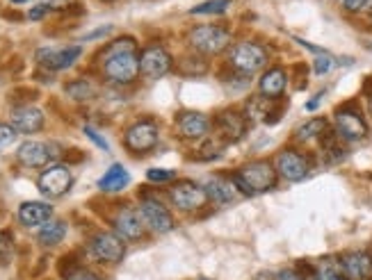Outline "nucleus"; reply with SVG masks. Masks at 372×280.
Here are the masks:
<instances>
[{
    "instance_id": "nucleus-1",
    "label": "nucleus",
    "mask_w": 372,
    "mask_h": 280,
    "mask_svg": "<svg viewBox=\"0 0 372 280\" xmlns=\"http://www.w3.org/2000/svg\"><path fill=\"white\" fill-rule=\"evenodd\" d=\"M276 166L267 160H254L242 166L240 171H236L233 182L236 187L247 196H256V194H265L276 187Z\"/></svg>"
},
{
    "instance_id": "nucleus-2",
    "label": "nucleus",
    "mask_w": 372,
    "mask_h": 280,
    "mask_svg": "<svg viewBox=\"0 0 372 280\" xmlns=\"http://www.w3.org/2000/svg\"><path fill=\"white\" fill-rule=\"evenodd\" d=\"M229 64L233 71H238L240 75L247 78L256 71H261V68L267 64V50L261 46V43H254V41L236 43L229 52Z\"/></svg>"
},
{
    "instance_id": "nucleus-3",
    "label": "nucleus",
    "mask_w": 372,
    "mask_h": 280,
    "mask_svg": "<svg viewBox=\"0 0 372 280\" xmlns=\"http://www.w3.org/2000/svg\"><path fill=\"white\" fill-rule=\"evenodd\" d=\"M189 46L201 55H220L231 46V32L222 25H199L189 30Z\"/></svg>"
},
{
    "instance_id": "nucleus-4",
    "label": "nucleus",
    "mask_w": 372,
    "mask_h": 280,
    "mask_svg": "<svg viewBox=\"0 0 372 280\" xmlns=\"http://www.w3.org/2000/svg\"><path fill=\"white\" fill-rule=\"evenodd\" d=\"M158 126L153 124L151 119H142L137 121V124H133L131 128L126 130L124 135V144L131 153L135 155H144L155 148V144H158Z\"/></svg>"
},
{
    "instance_id": "nucleus-5",
    "label": "nucleus",
    "mask_w": 372,
    "mask_h": 280,
    "mask_svg": "<svg viewBox=\"0 0 372 280\" xmlns=\"http://www.w3.org/2000/svg\"><path fill=\"white\" fill-rule=\"evenodd\" d=\"M103 75L115 84H131L140 75V57L135 52L110 57L108 62H103Z\"/></svg>"
},
{
    "instance_id": "nucleus-6",
    "label": "nucleus",
    "mask_w": 372,
    "mask_h": 280,
    "mask_svg": "<svg viewBox=\"0 0 372 280\" xmlns=\"http://www.w3.org/2000/svg\"><path fill=\"white\" fill-rule=\"evenodd\" d=\"M37 185H39V191L44 196L59 198V196H64L69 189H71L73 176H71V171H69L66 164H53V166H48L44 173H41Z\"/></svg>"
},
{
    "instance_id": "nucleus-7",
    "label": "nucleus",
    "mask_w": 372,
    "mask_h": 280,
    "mask_svg": "<svg viewBox=\"0 0 372 280\" xmlns=\"http://www.w3.org/2000/svg\"><path fill=\"white\" fill-rule=\"evenodd\" d=\"M169 198L178 209H183V212H192V209H199V207L206 205L208 194H206V187L196 185V182L180 180V182H176V185H171Z\"/></svg>"
},
{
    "instance_id": "nucleus-8",
    "label": "nucleus",
    "mask_w": 372,
    "mask_h": 280,
    "mask_svg": "<svg viewBox=\"0 0 372 280\" xmlns=\"http://www.w3.org/2000/svg\"><path fill=\"white\" fill-rule=\"evenodd\" d=\"M334 121H336V133H338L343 142H361V139L368 137L366 119L354 108H341L336 112Z\"/></svg>"
},
{
    "instance_id": "nucleus-9",
    "label": "nucleus",
    "mask_w": 372,
    "mask_h": 280,
    "mask_svg": "<svg viewBox=\"0 0 372 280\" xmlns=\"http://www.w3.org/2000/svg\"><path fill=\"white\" fill-rule=\"evenodd\" d=\"M90 251L96 260L108 262V265H117V262H121L126 256V244L124 240L112 233H99L92 237Z\"/></svg>"
},
{
    "instance_id": "nucleus-10",
    "label": "nucleus",
    "mask_w": 372,
    "mask_h": 280,
    "mask_svg": "<svg viewBox=\"0 0 372 280\" xmlns=\"http://www.w3.org/2000/svg\"><path fill=\"white\" fill-rule=\"evenodd\" d=\"M140 214L146 228H151L153 233L164 235L174 228V216L162 203H158L155 198H144L140 203Z\"/></svg>"
},
{
    "instance_id": "nucleus-11",
    "label": "nucleus",
    "mask_w": 372,
    "mask_h": 280,
    "mask_svg": "<svg viewBox=\"0 0 372 280\" xmlns=\"http://www.w3.org/2000/svg\"><path fill=\"white\" fill-rule=\"evenodd\" d=\"M171 71V55L162 46H149L140 55V73L146 80H158Z\"/></svg>"
},
{
    "instance_id": "nucleus-12",
    "label": "nucleus",
    "mask_w": 372,
    "mask_h": 280,
    "mask_svg": "<svg viewBox=\"0 0 372 280\" xmlns=\"http://www.w3.org/2000/svg\"><path fill=\"white\" fill-rule=\"evenodd\" d=\"M276 173H279L281 178H285L288 182H299L304 180L308 176L310 166H308V160L301 153L297 151H281L279 155H276Z\"/></svg>"
},
{
    "instance_id": "nucleus-13",
    "label": "nucleus",
    "mask_w": 372,
    "mask_h": 280,
    "mask_svg": "<svg viewBox=\"0 0 372 280\" xmlns=\"http://www.w3.org/2000/svg\"><path fill=\"white\" fill-rule=\"evenodd\" d=\"M83 55L80 46H66V48H39L37 50V62L48 68V71H64V68L73 66L78 57Z\"/></svg>"
},
{
    "instance_id": "nucleus-14",
    "label": "nucleus",
    "mask_w": 372,
    "mask_h": 280,
    "mask_svg": "<svg viewBox=\"0 0 372 280\" xmlns=\"http://www.w3.org/2000/svg\"><path fill=\"white\" fill-rule=\"evenodd\" d=\"M343 274L350 280H370L372 278V256L366 251H348L338 258Z\"/></svg>"
},
{
    "instance_id": "nucleus-15",
    "label": "nucleus",
    "mask_w": 372,
    "mask_h": 280,
    "mask_svg": "<svg viewBox=\"0 0 372 280\" xmlns=\"http://www.w3.org/2000/svg\"><path fill=\"white\" fill-rule=\"evenodd\" d=\"M215 126H217L224 142H238V139L247 135L249 119L247 115H240L236 110H227V112H222V115H217Z\"/></svg>"
},
{
    "instance_id": "nucleus-16",
    "label": "nucleus",
    "mask_w": 372,
    "mask_h": 280,
    "mask_svg": "<svg viewBox=\"0 0 372 280\" xmlns=\"http://www.w3.org/2000/svg\"><path fill=\"white\" fill-rule=\"evenodd\" d=\"M57 153H53V146L50 144H44V142H23L19 146V162L23 166H30V169H41V166H46L50 160H53Z\"/></svg>"
},
{
    "instance_id": "nucleus-17",
    "label": "nucleus",
    "mask_w": 372,
    "mask_h": 280,
    "mask_svg": "<svg viewBox=\"0 0 372 280\" xmlns=\"http://www.w3.org/2000/svg\"><path fill=\"white\" fill-rule=\"evenodd\" d=\"M12 126L16 133L34 135L44 128V112L32 108V105H21L12 112Z\"/></svg>"
},
{
    "instance_id": "nucleus-18",
    "label": "nucleus",
    "mask_w": 372,
    "mask_h": 280,
    "mask_svg": "<svg viewBox=\"0 0 372 280\" xmlns=\"http://www.w3.org/2000/svg\"><path fill=\"white\" fill-rule=\"evenodd\" d=\"M285 87H288V73L283 71L281 66H274V68H267V71L261 75V80H258V91L265 98H281Z\"/></svg>"
},
{
    "instance_id": "nucleus-19",
    "label": "nucleus",
    "mask_w": 372,
    "mask_h": 280,
    "mask_svg": "<svg viewBox=\"0 0 372 280\" xmlns=\"http://www.w3.org/2000/svg\"><path fill=\"white\" fill-rule=\"evenodd\" d=\"M53 216V207L41 200H25L19 207V221L25 228H34V226H44Z\"/></svg>"
},
{
    "instance_id": "nucleus-20",
    "label": "nucleus",
    "mask_w": 372,
    "mask_h": 280,
    "mask_svg": "<svg viewBox=\"0 0 372 280\" xmlns=\"http://www.w3.org/2000/svg\"><path fill=\"white\" fill-rule=\"evenodd\" d=\"M210 130V121L201 112H183L178 115V133L185 139H203Z\"/></svg>"
},
{
    "instance_id": "nucleus-21",
    "label": "nucleus",
    "mask_w": 372,
    "mask_h": 280,
    "mask_svg": "<svg viewBox=\"0 0 372 280\" xmlns=\"http://www.w3.org/2000/svg\"><path fill=\"white\" fill-rule=\"evenodd\" d=\"M115 228L124 240H140L144 237V221H142V214L135 212V209L126 207L121 209L115 219Z\"/></svg>"
},
{
    "instance_id": "nucleus-22",
    "label": "nucleus",
    "mask_w": 372,
    "mask_h": 280,
    "mask_svg": "<svg viewBox=\"0 0 372 280\" xmlns=\"http://www.w3.org/2000/svg\"><path fill=\"white\" fill-rule=\"evenodd\" d=\"M238 187L233 180H224V178H213L208 185H206V194H208V198H213L215 203H233V200L238 198Z\"/></svg>"
},
{
    "instance_id": "nucleus-23",
    "label": "nucleus",
    "mask_w": 372,
    "mask_h": 280,
    "mask_svg": "<svg viewBox=\"0 0 372 280\" xmlns=\"http://www.w3.org/2000/svg\"><path fill=\"white\" fill-rule=\"evenodd\" d=\"M128 182H131V176H128V171L124 169L121 164H112L110 169L103 173V178L99 180V189L101 191H121L128 187Z\"/></svg>"
},
{
    "instance_id": "nucleus-24",
    "label": "nucleus",
    "mask_w": 372,
    "mask_h": 280,
    "mask_svg": "<svg viewBox=\"0 0 372 280\" xmlns=\"http://www.w3.org/2000/svg\"><path fill=\"white\" fill-rule=\"evenodd\" d=\"M64 237H66L64 221H48L41 226V230L37 233V242L41 244V246H57Z\"/></svg>"
},
{
    "instance_id": "nucleus-25",
    "label": "nucleus",
    "mask_w": 372,
    "mask_h": 280,
    "mask_svg": "<svg viewBox=\"0 0 372 280\" xmlns=\"http://www.w3.org/2000/svg\"><path fill=\"white\" fill-rule=\"evenodd\" d=\"M327 128H329L327 119L315 117V119L306 121L304 126H299L295 135H297L299 142H310V139H320V137H322L327 133Z\"/></svg>"
},
{
    "instance_id": "nucleus-26",
    "label": "nucleus",
    "mask_w": 372,
    "mask_h": 280,
    "mask_svg": "<svg viewBox=\"0 0 372 280\" xmlns=\"http://www.w3.org/2000/svg\"><path fill=\"white\" fill-rule=\"evenodd\" d=\"M233 7V0H206V3L194 5L189 14L192 16H215V14H224Z\"/></svg>"
},
{
    "instance_id": "nucleus-27",
    "label": "nucleus",
    "mask_w": 372,
    "mask_h": 280,
    "mask_svg": "<svg viewBox=\"0 0 372 280\" xmlns=\"http://www.w3.org/2000/svg\"><path fill=\"white\" fill-rule=\"evenodd\" d=\"M315 280H350L348 276L343 274V267H341V260H322L317 267V278Z\"/></svg>"
},
{
    "instance_id": "nucleus-28",
    "label": "nucleus",
    "mask_w": 372,
    "mask_h": 280,
    "mask_svg": "<svg viewBox=\"0 0 372 280\" xmlns=\"http://www.w3.org/2000/svg\"><path fill=\"white\" fill-rule=\"evenodd\" d=\"M64 91L69 94V98H73V101H90L94 98V94H96L94 84L87 80H71L64 87Z\"/></svg>"
},
{
    "instance_id": "nucleus-29",
    "label": "nucleus",
    "mask_w": 372,
    "mask_h": 280,
    "mask_svg": "<svg viewBox=\"0 0 372 280\" xmlns=\"http://www.w3.org/2000/svg\"><path fill=\"white\" fill-rule=\"evenodd\" d=\"M124 52H135V39H131V37H121V39H117V41L108 43L106 50L101 52V59H103V62H108L110 57L124 55Z\"/></svg>"
},
{
    "instance_id": "nucleus-30",
    "label": "nucleus",
    "mask_w": 372,
    "mask_h": 280,
    "mask_svg": "<svg viewBox=\"0 0 372 280\" xmlns=\"http://www.w3.org/2000/svg\"><path fill=\"white\" fill-rule=\"evenodd\" d=\"M178 68H180V73L189 75V78H196V75L208 73V64H206L201 57H185L183 62H180Z\"/></svg>"
},
{
    "instance_id": "nucleus-31",
    "label": "nucleus",
    "mask_w": 372,
    "mask_h": 280,
    "mask_svg": "<svg viewBox=\"0 0 372 280\" xmlns=\"http://www.w3.org/2000/svg\"><path fill=\"white\" fill-rule=\"evenodd\" d=\"M14 142H16V130H14V126L0 124V153L7 151V148H10Z\"/></svg>"
},
{
    "instance_id": "nucleus-32",
    "label": "nucleus",
    "mask_w": 372,
    "mask_h": 280,
    "mask_svg": "<svg viewBox=\"0 0 372 280\" xmlns=\"http://www.w3.org/2000/svg\"><path fill=\"white\" fill-rule=\"evenodd\" d=\"M146 180L158 182V185H162V182H171V180H174V171H169V169H149V171H146Z\"/></svg>"
},
{
    "instance_id": "nucleus-33",
    "label": "nucleus",
    "mask_w": 372,
    "mask_h": 280,
    "mask_svg": "<svg viewBox=\"0 0 372 280\" xmlns=\"http://www.w3.org/2000/svg\"><path fill=\"white\" fill-rule=\"evenodd\" d=\"M66 280H101V276H96L94 271L90 269H83V267H73V269H69L66 274H64Z\"/></svg>"
},
{
    "instance_id": "nucleus-34",
    "label": "nucleus",
    "mask_w": 372,
    "mask_h": 280,
    "mask_svg": "<svg viewBox=\"0 0 372 280\" xmlns=\"http://www.w3.org/2000/svg\"><path fill=\"white\" fill-rule=\"evenodd\" d=\"M334 68V57L331 55H317V59L313 62V71L317 73V75H327L329 71Z\"/></svg>"
},
{
    "instance_id": "nucleus-35",
    "label": "nucleus",
    "mask_w": 372,
    "mask_h": 280,
    "mask_svg": "<svg viewBox=\"0 0 372 280\" xmlns=\"http://www.w3.org/2000/svg\"><path fill=\"white\" fill-rule=\"evenodd\" d=\"M370 3H372V0H343V10L357 14V12L366 10V7H370Z\"/></svg>"
},
{
    "instance_id": "nucleus-36",
    "label": "nucleus",
    "mask_w": 372,
    "mask_h": 280,
    "mask_svg": "<svg viewBox=\"0 0 372 280\" xmlns=\"http://www.w3.org/2000/svg\"><path fill=\"white\" fill-rule=\"evenodd\" d=\"M85 135H87L90 139H92V142L94 144H96L99 148H103V151H110V146H108V142H106V139H103L99 133H96V130H94V128H90V126H85Z\"/></svg>"
},
{
    "instance_id": "nucleus-37",
    "label": "nucleus",
    "mask_w": 372,
    "mask_h": 280,
    "mask_svg": "<svg viewBox=\"0 0 372 280\" xmlns=\"http://www.w3.org/2000/svg\"><path fill=\"white\" fill-rule=\"evenodd\" d=\"M48 12H50V7H48L46 3H41V5L32 7V10L28 12V19H32V21H41Z\"/></svg>"
},
{
    "instance_id": "nucleus-38",
    "label": "nucleus",
    "mask_w": 372,
    "mask_h": 280,
    "mask_svg": "<svg viewBox=\"0 0 372 280\" xmlns=\"http://www.w3.org/2000/svg\"><path fill=\"white\" fill-rule=\"evenodd\" d=\"M276 280H306V278L301 276L297 269H283L276 274Z\"/></svg>"
},
{
    "instance_id": "nucleus-39",
    "label": "nucleus",
    "mask_w": 372,
    "mask_h": 280,
    "mask_svg": "<svg viewBox=\"0 0 372 280\" xmlns=\"http://www.w3.org/2000/svg\"><path fill=\"white\" fill-rule=\"evenodd\" d=\"M112 30V25H106V28H101V30H94V32H90V34H85V39H99V37H106V34Z\"/></svg>"
},
{
    "instance_id": "nucleus-40",
    "label": "nucleus",
    "mask_w": 372,
    "mask_h": 280,
    "mask_svg": "<svg viewBox=\"0 0 372 280\" xmlns=\"http://www.w3.org/2000/svg\"><path fill=\"white\" fill-rule=\"evenodd\" d=\"M320 101H322V94H317L313 101H308V103H306V110H308V112H313V110L317 108V105H320Z\"/></svg>"
},
{
    "instance_id": "nucleus-41",
    "label": "nucleus",
    "mask_w": 372,
    "mask_h": 280,
    "mask_svg": "<svg viewBox=\"0 0 372 280\" xmlns=\"http://www.w3.org/2000/svg\"><path fill=\"white\" fill-rule=\"evenodd\" d=\"M66 3V0H46V5L50 7V10H55V7H62Z\"/></svg>"
},
{
    "instance_id": "nucleus-42",
    "label": "nucleus",
    "mask_w": 372,
    "mask_h": 280,
    "mask_svg": "<svg viewBox=\"0 0 372 280\" xmlns=\"http://www.w3.org/2000/svg\"><path fill=\"white\" fill-rule=\"evenodd\" d=\"M12 3H25V0H12Z\"/></svg>"
},
{
    "instance_id": "nucleus-43",
    "label": "nucleus",
    "mask_w": 372,
    "mask_h": 280,
    "mask_svg": "<svg viewBox=\"0 0 372 280\" xmlns=\"http://www.w3.org/2000/svg\"><path fill=\"white\" fill-rule=\"evenodd\" d=\"M368 16H370V21H372V7H370V14Z\"/></svg>"
}]
</instances>
